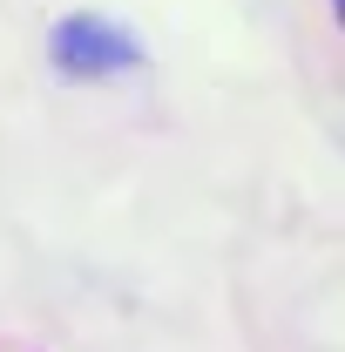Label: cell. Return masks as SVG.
<instances>
[{
    "mask_svg": "<svg viewBox=\"0 0 345 352\" xmlns=\"http://www.w3.org/2000/svg\"><path fill=\"white\" fill-rule=\"evenodd\" d=\"M54 61L61 75H115L135 61V41L109 21H61L54 28Z\"/></svg>",
    "mask_w": 345,
    "mask_h": 352,
    "instance_id": "1",
    "label": "cell"
}]
</instances>
